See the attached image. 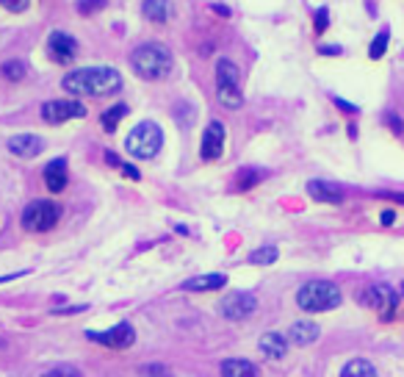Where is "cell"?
<instances>
[{
	"label": "cell",
	"instance_id": "5",
	"mask_svg": "<svg viewBox=\"0 0 404 377\" xmlns=\"http://www.w3.org/2000/svg\"><path fill=\"white\" fill-rule=\"evenodd\" d=\"M125 147H128V153H131L133 159H155V156L161 153V147H164V131H161L155 122L144 120V122H139V125L128 134Z\"/></svg>",
	"mask_w": 404,
	"mask_h": 377
},
{
	"label": "cell",
	"instance_id": "23",
	"mask_svg": "<svg viewBox=\"0 0 404 377\" xmlns=\"http://www.w3.org/2000/svg\"><path fill=\"white\" fill-rule=\"evenodd\" d=\"M263 170H252V167H244V170H238V175H235V188L238 191H246V188L258 186L260 181H263Z\"/></svg>",
	"mask_w": 404,
	"mask_h": 377
},
{
	"label": "cell",
	"instance_id": "2",
	"mask_svg": "<svg viewBox=\"0 0 404 377\" xmlns=\"http://www.w3.org/2000/svg\"><path fill=\"white\" fill-rule=\"evenodd\" d=\"M131 67L139 78L144 81H161L172 72L175 67V58H172V50L161 42H147V45H139L133 53H131Z\"/></svg>",
	"mask_w": 404,
	"mask_h": 377
},
{
	"label": "cell",
	"instance_id": "13",
	"mask_svg": "<svg viewBox=\"0 0 404 377\" xmlns=\"http://www.w3.org/2000/svg\"><path fill=\"white\" fill-rule=\"evenodd\" d=\"M42 150H44V142L36 134H17L8 139V153L17 159H36Z\"/></svg>",
	"mask_w": 404,
	"mask_h": 377
},
{
	"label": "cell",
	"instance_id": "31",
	"mask_svg": "<svg viewBox=\"0 0 404 377\" xmlns=\"http://www.w3.org/2000/svg\"><path fill=\"white\" fill-rule=\"evenodd\" d=\"M0 6L8 8V11H14V14H19V11H25L31 6V0H0Z\"/></svg>",
	"mask_w": 404,
	"mask_h": 377
},
{
	"label": "cell",
	"instance_id": "38",
	"mask_svg": "<svg viewBox=\"0 0 404 377\" xmlns=\"http://www.w3.org/2000/svg\"><path fill=\"white\" fill-rule=\"evenodd\" d=\"M210 8H213V11H219L221 17H230V8H227V6H219V3H213Z\"/></svg>",
	"mask_w": 404,
	"mask_h": 377
},
{
	"label": "cell",
	"instance_id": "18",
	"mask_svg": "<svg viewBox=\"0 0 404 377\" xmlns=\"http://www.w3.org/2000/svg\"><path fill=\"white\" fill-rule=\"evenodd\" d=\"M142 14H144L150 22L164 25V22L172 17V0H142Z\"/></svg>",
	"mask_w": 404,
	"mask_h": 377
},
{
	"label": "cell",
	"instance_id": "35",
	"mask_svg": "<svg viewBox=\"0 0 404 377\" xmlns=\"http://www.w3.org/2000/svg\"><path fill=\"white\" fill-rule=\"evenodd\" d=\"M119 170H122L128 178H133V181H139V178H142V175H139V170H136V167H131V164H122Z\"/></svg>",
	"mask_w": 404,
	"mask_h": 377
},
{
	"label": "cell",
	"instance_id": "20",
	"mask_svg": "<svg viewBox=\"0 0 404 377\" xmlns=\"http://www.w3.org/2000/svg\"><path fill=\"white\" fill-rule=\"evenodd\" d=\"M221 377H258V367L246 358H227L221 361Z\"/></svg>",
	"mask_w": 404,
	"mask_h": 377
},
{
	"label": "cell",
	"instance_id": "37",
	"mask_svg": "<svg viewBox=\"0 0 404 377\" xmlns=\"http://www.w3.org/2000/svg\"><path fill=\"white\" fill-rule=\"evenodd\" d=\"M382 197H388V200H396V202H404V194H399V191H380Z\"/></svg>",
	"mask_w": 404,
	"mask_h": 377
},
{
	"label": "cell",
	"instance_id": "14",
	"mask_svg": "<svg viewBox=\"0 0 404 377\" xmlns=\"http://www.w3.org/2000/svg\"><path fill=\"white\" fill-rule=\"evenodd\" d=\"M308 194L313 197V200H319V202H330V205H338V202H344V188L338 186V184H330V181H310L308 184Z\"/></svg>",
	"mask_w": 404,
	"mask_h": 377
},
{
	"label": "cell",
	"instance_id": "1",
	"mask_svg": "<svg viewBox=\"0 0 404 377\" xmlns=\"http://www.w3.org/2000/svg\"><path fill=\"white\" fill-rule=\"evenodd\" d=\"M64 92L81 95V97H106L122 89V75L114 67H81L64 75L61 81Z\"/></svg>",
	"mask_w": 404,
	"mask_h": 377
},
{
	"label": "cell",
	"instance_id": "25",
	"mask_svg": "<svg viewBox=\"0 0 404 377\" xmlns=\"http://www.w3.org/2000/svg\"><path fill=\"white\" fill-rule=\"evenodd\" d=\"M0 72H3L6 81H22L28 70H25V64H22L19 58H8V61L0 67Z\"/></svg>",
	"mask_w": 404,
	"mask_h": 377
},
{
	"label": "cell",
	"instance_id": "8",
	"mask_svg": "<svg viewBox=\"0 0 404 377\" xmlns=\"http://www.w3.org/2000/svg\"><path fill=\"white\" fill-rule=\"evenodd\" d=\"M86 339L103 344V347H111V350H128L133 342H136V330L128 325V322H119L108 330H89Z\"/></svg>",
	"mask_w": 404,
	"mask_h": 377
},
{
	"label": "cell",
	"instance_id": "33",
	"mask_svg": "<svg viewBox=\"0 0 404 377\" xmlns=\"http://www.w3.org/2000/svg\"><path fill=\"white\" fill-rule=\"evenodd\" d=\"M319 53H321V56H341V53H344V47H341V45H321V47H319Z\"/></svg>",
	"mask_w": 404,
	"mask_h": 377
},
{
	"label": "cell",
	"instance_id": "32",
	"mask_svg": "<svg viewBox=\"0 0 404 377\" xmlns=\"http://www.w3.org/2000/svg\"><path fill=\"white\" fill-rule=\"evenodd\" d=\"M385 122L391 125V131H394V134H404V122L399 120V114L388 111V114H385Z\"/></svg>",
	"mask_w": 404,
	"mask_h": 377
},
{
	"label": "cell",
	"instance_id": "27",
	"mask_svg": "<svg viewBox=\"0 0 404 377\" xmlns=\"http://www.w3.org/2000/svg\"><path fill=\"white\" fill-rule=\"evenodd\" d=\"M327 25H330V8H327V6H321V8L316 11L313 28H316V33H324V31H327Z\"/></svg>",
	"mask_w": 404,
	"mask_h": 377
},
{
	"label": "cell",
	"instance_id": "11",
	"mask_svg": "<svg viewBox=\"0 0 404 377\" xmlns=\"http://www.w3.org/2000/svg\"><path fill=\"white\" fill-rule=\"evenodd\" d=\"M47 56L56 61V64H69L75 56H78V42L75 36H69L67 31H53L47 36Z\"/></svg>",
	"mask_w": 404,
	"mask_h": 377
},
{
	"label": "cell",
	"instance_id": "24",
	"mask_svg": "<svg viewBox=\"0 0 404 377\" xmlns=\"http://www.w3.org/2000/svg\"><path fill=\"white\" fill-rule=\"evenodd\" d=\"M277 255H280L277 247H258V250L249 252V264H255V266H266V264H274Z\"/></svg>",
	"mask_w": 404,
	"mask_h": 377
},
{
	"label": "cell",
	"instance_id": "4",
	"mask_svg": "<svg viewBox=\"0 0 404 377\" xmlns=\"http://www.w3.org/2000/svg\"><path fill=\"white\" fill-rule=\"evenodd\" d=\"M216 97L224 109H241L244 106V92H241V72L235 61L221 56L216 61Z\"/></svg>",
	"mask_w": 404,
	"mask_h": 377
},
{
	"label": "cell",
	"instance_id": "29",
	"mask_svg": "<svg viewBox=\"0 0 404 377\" xmlns=\"http://www.w3.org/2000/svg\"><path fill=\"white\" fill-rule=\"evenodd\" d=\"M42 377H83L75 367H69V364H64V367H56V369H50V372H44Z\"/></svg>",
	"mask_w": 404,
	"mask_h": 377
},
{
	"label": "cell",
	"instance_id": "28",
	"mask_svg": "<svg viewBox=\"0 0 404 377\" xmlns=\"http://www.w3.org/2000/svg\"><path fill=\"white\" fill-rule=\"evenodd\" d=\"M106 3L108 0H78V11L81 14H94V11L106 8Z\"/></svg>",
	"mask_w": 404,
	"mask_h": 377
},
{
	"label": "cell",
	"instance_id": "21",
	"mask_svg": "<svg viewBox=\"0 0 404 377\" xmlns=\"http://www.w3.org/2000/svg\"><path fill=\"white\" fill-rule=\"evenodd\" d=\"M341 377H377V369H374L371 361L352 358V361H346V367L341 369Z\"/></svg>",
	"mask_w": 404,
	"mask_h": 377
},
{
	"label": "cell",
	"instance_id": "40",
	"mask_svg": "<svg viewBox=\"0 0 404 377\" xmlns=\"http://www.w3.org/2000/svg\"><path fill=\"white\" fill-rule=\"evenodd\" d=\"M402 291H404V283H402Z\"/></svg>",
	"mask_w": 404,
	"mask_h": 377
},
{
	"label": "cell",
	"instance_id": "12",
	"mask_svg": "<svg viewBox=\"0 0 404 377\" xmlns=\"http://www.w3.org/2000/svg\"><path fill=\"white\" fill-rule=\"evenodd\" d=\"M224 150V125L219 120L208 122L205 134H202V147H200V156L205 161H216Z\"/></svg>",
	"mask_w": 404,
	"mask_h": 377
},
{
	"label": "cell",
	"instance_id": "15",
	"mask_svg": "<svg viewBox=\"0 0 404 377\" xmlns=\"http://www.w3.org/2000/svg\"><path fill=\"white\" fill-rule=\"evenodd\" d=\"M67 181H69V175H67V159H53L44 167V184H47V188L53 194H58V191H64Z\"/></svg>",
	"mask_w": 404,
	"mask_h": 377
},
{
	"label": "cell",
	"instance_id": "36",
	"mask_svg": "<svg viewBox=\"0 0 404 377\" xmlns=\"http://www.w3.org/2000/svg\"><path fill=\"white\" fill-rule=\"evenodd\" d=\"M380 222H382V225H394V222H396V211H391V208H388V211H382Z\"/></svg>",
	"mask_w": 404,
	"mask_h": 377
},
{
	"label": "cell",
	"instance_id": "16",
	"mask_svg": "<svg viewBox=\"0 0 404 377\" xmlns=\"http://www.w3.org/2000/svg\"><path fill=\"white\" fill-rule=\"evenodd\" d=\"M319 325L316 322H310V319H299V322H294L291 325V330H288V339L296 344V347H308V344H313L316 339H319Z\"/></svg>",
	"mask_w": 404,
	"mask_h": 377
},
{
	"label": "cell",
	"instance_id": "30",
	"mask_svg": "<svg viewBox=\"0 0 404 377\" xmlns=\"http://www.w3.org/2000/svg\"><path fill=\"white\" fill-rule=\"evenodd\" d=\"M142 377H169V369L164 364H147L142 367Z\"/></svg>",
	"mask_w": 404,
	"mask_h": 377
},
{
	"label": "cell",
	"instance_id": "39",
	"mask_svg": "<svg viewBox=\"0 0 404 377\" xmlns=\"http://www.w3.org/2000/svg\"><path fill=\"white\" fill-rule=\"evenodd\" d=\"M22 275H25V272H11V275H3V278H0V283H8V280H14V278H22Z\"/></svg>",
	"mask_w": 404,
	"mask_h": 377
},
{
	"label": "cell",
	"instance_id": "34",
	"mask_svg": "<svg viewBox=\"0 0 404 377\" xmlns=\"http://www.w3.org/2000/svg\"><path fill=\"white\" fill-rule=\"evenodd\" d=\"M335 106L344 109V111H349V114H357V106H352V103H346V100H341V97H335Z\"/></svg>",
	"mask_w": 404,
	"mask_h": 377
},
{
	"label": "cell",
	"instance_id": "22",
	"mask_svg": "<svg viewBox=\"0 0 404 377\" xmlns=\"http://www.w3.org/2000/svg\"><path fill=\"white\" fill-rule=\"evenodd\" d=\"M125 117H128V106H125V103H117V106H111L108 111H103L100 122H103L106 134H114V131H117V125H119Z\"/></svg>",
	"mask_w": 404,
	"mask_h": 377
},
{
	"label": "cell",
	"instance_id": "19",
	"mask_svg": "<svg viewBox=\"0 0 404 377\" xmlns=\"http://www.w3.org/2000/svg\"><path fill=\"white\" fill-rule=\"evenodd\" d=\"M224 283H227V278H224V275L210 272V275H197V278H189V280L183 283V289H186V291H216V289H224Z\"/></svg>",
	"mask_w": 404,
	"mask_h": 377
},
{
	"label": "cell",
	"instance_id": "6",
	"mask_svg": "<svg viewBox=\"0 0 404 377\" xmlns=\"http://www.w3.org/2000/svg\"><path fill=\"white\" fill-rule=\"evenodd\" d=\"M61 219V205L53 200H31L22 208V227L31 233H44L53 230Z\"/></svg>",
	"mask_w": 404,
	"mask_h": 377
},
{
	"label": "cell",
	"instance_id": "26",
	"mask_svg": "<svg viewBox=\"0 0 404 377\" xmlns=\"http://www.w3.org/2000/svg\"><path fill=\"white\" fill-rule=\"evenodd\" d=\"M388 42H391V31H388V28H382V31L374 36V42H371L369 56H371V58H382V56H385V50H388Z\"/></svg>",
	"mask_w": 404,
	"mask_h": 377
},
{
	"label": "cell",
	"instance_id": "3",
	"mask_svg": "<svg viewBox=\"0 0 404 377\" xmlns=\"http://www.w3.org/2000/svg\"><path fill=\"white\" fill-rule=\"evenodd\" d=\"M344 300L341 289L330 280H308L299 291H296V305L308 314H321V311H333L338 308Z\"/></svg>",
	"mask_w": 404,
	"mask_h": 377
},
{
	"label": "cell",
	"instance_id": "9",
	"mask_svg": "<svg viewBox=\"0 0 404 377\" xmlns=\"http://www.w3.org/2000/svg\"><path fill=\"white\" fill-rule=\"evenodd\" d=\"M86 117V106L78 100H47L42 106V120L50 125H61L67 120H81Z\"/></svg>",
	"mask_w": 404,
	"mask_h": 377
},
{
	"label": "cell",
	"instance_id": "10",
	"mask_svg": "<svg viewBox=\"0 0 404 377\" xmlns=\"http://www.w3.org/2000/svg\"><path fill=\"white\" fill-rule=\"evenodd\" d=\"M360 303H366V305H371L382 319H394V314H396V291L391 289V286H371L366 294H360Z\"/></svg>",
	"mask_w": 404,
	"mask_h": 377
},
{
	"label": "cell",
	"instance_id": "7",
	"mask_svg": "<svg viewBox=\"0 0 404 377\" xmlns=\"http://www.w3.org/2000/svg\"><path fill=\"white\" fill-rule=\"evenodd\" d=\"M258 308V300L255 294H246V291H233V294H224L221 303H219V314L230 322H241L246 316H252Z\"/></svg>",
	"mask_w": 404,
	"mask_h": 377
},
{
	"label": "cell",
	"instance_id": "17",
	"mask_svg": "<svg viewBox=\"0 0 404 377\" xmlns=\"http://www.w3.org/2000/svg\"><path fill=\"white\" fill-rule=\"evenodd\" d=\"M260 353L269 355V358H274V361H280L288 353V339L280 336V333H263L260 336Z\"/></svg>",
	"mask_w": 404,
	"mask_h": 377
}]
</instances>
